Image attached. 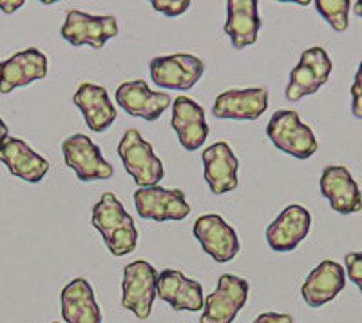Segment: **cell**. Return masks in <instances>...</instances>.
Returning <instances> with one entry per match:
<instances>
[{
	"label": "cell",
	"mask_w": 362,
	"mask_h": 323,
	"mask_svg": "<svg viewBox=\"0 0 362 323\" xmlns=\"http://www.w3.org/2000/svg\"><path fill=\"white\" fill-rule=\"evenodd\" d=\"M47 75V58L37 47L13 55L9 60L0 62V93L8 95L17 87H24Z\"/></svg>",
	"instance_id": "17"
},
{
	"label": "cell",
	"mask_w": 362,
	"mask_h": 323,
	"mask_svg": "<svg viewBox=\"0 0 362 323\" xmlns=\"http://www.w3.org/2000/svg\"><path fill=\"white\" fill-rule=\"evenodd\" d=\"M268 108V91L263 87L228 89L216 98V118L223 120H257Z\"/></svg>",
	"instance_id": "15"
},
{
	"label": "cell",
	"mask_w": 362,
	"mask_h": 323,
	"mask_svg": "<svg viewBox=\"0 0 362 323\" xmlns=\"http://www.w3.org/2000/svg\"><path fill=\"white\" fill-rule=\"evenodd\" d=\"M351 8H354V13L357 15V17H362V0L354 2V4H351Z\"/></svg>",
	"instance_id": "32"
},
{
	"label": "cell",
	"mask_w": 362,
	"mask_h": 323,
	"mask_svg": "<svg viewBox=\"0 0 362 323\" xmlns=\"http://www.w3.org/2000/svg\"><path fill=\"white\" fill-rule=\"evenodd\" d=\"M261 18L255 0H228L226 2L225 33L235 50L252 46L257 40Z\"/></svg>",
	"instance_id": "23"
},
{
	"label": "cell",
	"mask_w": 362,
	"mask_h": 323,
	"mask_svg": "<svg viewBox=\"0 0 362 323\" xmlns=\"http://www.w3.org/2000/svg\"><path fill=\"white\" fill-rule=\"evenodd\" d=\"M315 9L337 33H344L348 29V15H350V0H315Z\"/></svg>",
	"instance_id": "25"
},
{
	"label": "cell",
	"mask_w": 362,
	"mask_h": 323,
	"mask_svg": "<svg viewBox=\"0 0 362 323\" xmlns=\"http://www.w3.org/2000/svg\"><path fill=\"white\" fill-rule=\"evenodd\" d=\"M93 227L102 234L112 256H125L138 245V229L134 220L112 193H103L93 208Z\"/></svg>",
	"instance_id": "1"
},
{
	"label": "cell",
	"mask_w": 362,
	"mask_h": 323,
	"mask_svg": "<svg viewBox=\"0 0 362 323\" xmlns=\"http://www.w3.org/2000/svg\"><path fill=\"white\" fill-rule=\"evenodd\" d=\"M267 135L277 149L299 160L313 157L319 149L313 131L300 120L299 113L293 109L274 113L267 125Z\"/></svg>",
	"instance_id": "2"
},
{
	"label": "cell",
	"mask_w": 362,
	"mask_h": 323,
	"mask_svg": "<svg viewBox=\"0 0 362 323\" xmlns=\"http://www.w3.org/2000/svg\"><path fill=\"white\" fill-rule=\"evenodd\" d=\"M24 6V0H0V9L4 13H15Z\"/></svg>",
	"instance_id": "30"
},
{
	"label": "cell",
	"mask_w": 362,
	"mask_h": 323,
	"mask_svg": "<svg viewBox=\"0 0 362 323\" xmlns=\"http://www.w3.org/2000/svg\"><path fill=\"white\" fill-rule=\"evenodd\" d=\"M321 195L339 215H355L362 209V193L344 166H326L321 174Z\"/></svg>",
	"instance_id": "12"
},
{
	"label": "cell",
	"mask_w": 362,
	"mask_h": 323,
	"mask_svg": "<svg viewBox=\"0 0 362 323\" xmlns=\"http://www.w3.org/2000/svg\"><path fill=\"white\" fill-rule=\"evenodd\" d=\"M156 296L169 303L174 311L198 312L203 309V287L176 269H165L158 274Z\"/></svg>",
	"instance_id": "16"
},
{
	"label": "cell",
	"mask_w": 362,
	"mask_h": 323,
	"mask_svg": "<svg viewBox=\"0 0 362 323\" xmlns=\"http://www.w3.org/2000/svg\"><path fill=\"white\" fill-rule=\"evenodd\" d=\"M116 102L125 113L140 116L147 122L158 120L163 111L173 104L169 93L151 91L145 80H131L124 82L116 89Z\"/></svg>",
	"instance_id": "13"
},
{
	"label": "cell",
	"mask_w": 362,
	"mask_h": 323,
	"mask_svg": "<svg viewBox=\"0 0 362 323\" xmlns=\"http://www.w3.org/2000/svg\"><path fill=\"white\" fill-rule=\"evenodd\" d=\"M136 211L141 218L154 222L183 220L190 215L185 193L180 189H163L160 186L138 187L134 193Z\"/></svg>",
	"instance_id": "9"
},
{
	"label": "cell",
	"mask_w": 362,
	"mask_h": 323,
	"mask_svg": "<svg viewBox=\"0 0 362 323\" xmlns=\"http://www.w3.org/2000/svg\"><path fill=\"white\" fill-rule=\"evenodd\" d=\"M254 323H293V318L290 314H277V312H264L257 316Z\"/></svg>",
	"instance_id": "29"
},
{
	"label": "cell",
	"mask_w": 362,
	"mask_h": 323,
	"mask_svg": "<svg viewBox=\"0 0 362 323\" xmlns=\"http://www.w3.org/2000/svg\"><path fill=\"white\" fill-rule=\"evenodd\" d=\"M344 266L346 273L350 282H354L362 293V251L361 253H348L344 256Z\"/></svg>",
	"instance_id": "26"
},
{
	"label": "cell",
	"mask_w": 362,
	"mask_h": 323,
	"mask_svg": "<svg viewBox=\"0 0 362 323\" xmlns=\"http://www.w3.org/2000/svg\"><path fill=\"white\" fill-rule=\"evenodd\" d=\"M8 138V125L4 124V120L0 118V145H2V142Z\"/></svg>",
	"instance_id": "31"
},
{
	"label": "cell",
	"mask_w": 362,
	"mask_h": 323,
	"mask_svg": "<svg viewBox=\"0 0 362 323\" xmlns=\"http://www.w3.org/2000/svg\"><path fill=\"white\" fill-rule=\"evenodd\" d=\"M0 162L9 173L29 183H38L49 171V162L35 153L24 140L8 137L0 145Z\"/></svg>",
	"instance_id": "20"
},
{
	"label": "cell",
	"mask_w": 362,
	"mask_h": 323,
	"mask_svg": "<svg viewBox=\"0 0 362 323\" xmlns=\"http://www.w3.org/2000/svg\"><path fill=\"white\" fill-rule=\"evenodd\" d=\"M151 79L163 89L189 91L199 82L205 71L202 58L189 53H176L169 57H156L148 64Z\"/></svg>",
	"instance_id": "6"
},
{
	"label": "cell",
	"mask_w": 362,
	"mask_h": 323,
	"mask_svg": "<svg viewBox=\"0 0 362 323\" xmlns=\"http://www.w3.org/2000/svg\"><path fill=\"white\" fill-rule=\"evenodd\" d=\"M60 35L74 47L89 44L95 50H102L109 38L118 35V22L115 17H93L78 9H71Z\"/></svg>",
	"instance_id": "10"
},
{
	"label": "cell",
	"mask_w": 362,
	"mask_h": 323,
	"mask_svg": "<svg viewBox=\"0 0 362 323\" xmlns=\"http://www.w3.org/2000/svg\"><path fill=\"white\" fill-rule=\"evenodd\" d=\"M248 298V282L234 274H223L218 287L203 303L202 323H232Z\"/></svg>",
	"instance_id": "8"
},
{
	"label": "cell",
	"mask_w": 362,
	"mask_h": 323,
	"mask_svg": "<svg viewBox=\"0 0 362 323\" xmlns=\"http://www.w3.org/2000/svg\"><path fill=\"white\" fill-rule=\"evenodd\" d=\"M151 6L156 11L165 13L167 17H177L190 8V2L189 0H153Z\"/></svg>",
	"instance_id": "27"
},
{
	"label": "cell",
	"mask_w": 362,
	"mask_h": 323,
	"mask_svg": "<svg viewBox=\"0 0 362 323\" xmlns=\"http://www.w3.org/2000/svg\"><path fill=\"white\" fill-rule=\"evenodd\" d=\"M62 318L67 323H102V311L96 303L93 287L76 278L62 290Z\"/></svg>",
	"instance_id": "24"
},
{
	"label": "cell",
	"mask_w": 362,
	"mask_h": 323,
	"mask_svg": "<svg viewBox=\"0 0 362 323\" xmlns=\"http://www.w3.org/2000/svg\"><path fill=\"white\" fill-rule=\"evenodd\" d=\"M334 64L322 47L315 46L303 51L300 60L290 73V82L284 96L290 102H297L303 96L317 93L328 82Z\"/></svg>",
	"instance_id": "5"
},
{
	"label": "cell",
	"mask_w": 362,
	"mask_h": 323,
	"mask_svg": "<svg viewBox=\"0 0 362 323\" xmlns=\"http://www.w3.org/2000/svg\"><path fill=\"white\" fill-rule=\"evenodd\" d=\"M118 154L124 167L138 187H154L163 180L165 169L160 158L154 154L153 145L148 144L140 131L129 129L119 140Z\"/></svg>",
	"instance_id": "3"
},
{
	"label": "cell",
	"mask_w": 362,
	"mask_h": 323,
	"mask_svg": "<svg viewBox=\"0 0 362 323\" xmlns=\"http://www.w3.org/2000/svg\"><path fill=\"white\" fill-rule=\"evenodd\" d=\"M62 154L67 167H71L82 182L107 180L115 173L111 164L102 157V149L86 135L67 137L62 142Z\"/></svg>",
	"instance_id": "7"
},
{
	"label": "cell",
	"mask_w": 362,
	"mask_h": 323,
	"mask_svg": "<svg viewBox=\"0 0 362 323\" xmlns=\"http://www.w3.org/2000/svg\"><path fill=\"white\" fill-rule=\"evenodd\" d=\"M194 237L203 251L218 264H226L238 256L241 244L234 229L219 215H203L194 224Z\"/></svg>",
	"instance_id": "11"
},
{
	"label": "cell",
	"mask_w": 362,
	"mask_h": 323,
	"mask_svg": "<svg viewBox=\"0 0 362 323\" xmlns=\"http://www.w3.org/2000/svg\"><path fill=\"white\" fill-rule=\"evenodd\" d=\"M205 180L212 195H225L238 187L239 160L226 142H216L202 154Z\"/></svg>",
	"instance_id": "19"
},
{
	"label": "cell",
	"mask_w": 362,
	"mask_h": 323,
	"mask_svg": "<svg viewBox=\"0 0 362 323\" xmlns=\"http://www.w3.org/2000/svg\"><path fill=\"white\" fill-rule=\"evenodd\" d=\"M53 323H58V322H53Z\"/></svg>",
	"instance_id": "33"
},
{
	"label": "cell",
	"mask_w": 362,
	"mask_h": 323,
	"mask_svg": "<svg viewBox=\"0 0 362 323\" xmlns=\"http://www.w3.org/2000/svg\"><path fill=\"white\" fill-rule=\"evenodd\" d=\"M170 125L176 131L177 140L185 151H198L209 137V124L202 106L187 96H177L173 102Z\"/></svg>",
	"instance_id": "18"
},
{
	"label": "cell",
	"mask_w": 362,
	"mask_h": 323,
	"mask_svg": "<svg viewBox=\"0 0 362 323\" xmlns=\"http://www.w3.org/2000/svg\"><path fill=\"white\" fill-rule=\"evenodd\" d=\"M74 104L83 115L87 128L95 133L107 131L116 120V108L112 106L107 91L102 86L83 82L73 96Z\"/></svg>",
	"instance_id": "22"
},
{
	"label": "cell",
	"mask_w": 362,
	"mask_h": 323,
	"mask_svg": "<svg viewBox=\"0 0 362 323\" xmlns=\"http://www.w3.org/2000/svg\"><path fill=\"white\" fill-rule=\"evenodd\" d=\"M312 216L303 205H288L267 229V242L276 253H290L308 237Z\"/></svg>",
	"instance_id": "14"
},
{
	"label": "cell",
	"mask_w": 362,
	"mask_h": 323,
	"mask_svg": "<svg viewBox=\"0 0 362 323\" xmlns=\"http://www.w3.org/2000/svg\"><path fill=\"white\" fill-rule=\"evenodd\" d=\"M351 113L355 118L362 120V60L358 64L357 75H355L354 84H351Z\"/></svg>",
	"instance_id": "28"
},
{
	"label": "cell",
	"mask_w": 362,
	"mask_h": 323,
	"mask_svg": "<svg viewBox=\"0 0 362 323\" xmlns=\"http://www.w3.org/2000/svg\"><path fill=\"white\" fill-rule=\"evenodd\" d=\"M158 273L148 261L136 260L124 267L122 305L140 319H147L156 298Z\"/></svg>",
	"instance_id": "4"
},
{
	"label": "cell",
	"mask_w": 362,
	"mask_h": 323,
	"mask_svg": "<svg viewBox=\"0 0 362 323\" xmlns=\"http://www.w3.org/2000/svg\"><path fill=\"white\" fill-rule=\"evenodd\" d=\"M346 287V271L341 264L332 260L321 261L300 287V295L310 307H322L337 298Z\"/></svg>",
	"instance_id": "21"
}]
</instances>
